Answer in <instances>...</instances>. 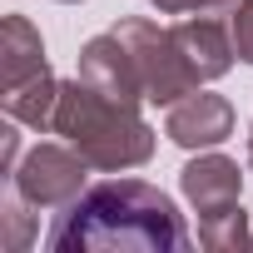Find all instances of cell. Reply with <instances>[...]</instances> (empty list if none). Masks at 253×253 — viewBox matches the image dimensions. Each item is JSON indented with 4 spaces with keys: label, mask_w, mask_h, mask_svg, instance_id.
Returning a JSON list of instances; mask_svg holds the SVG:
<instances>
[{
    "label": "cell",
    "mask_w": 253,
    "mask_h": 253,
    "mask_svg": "<svg viewBox=\"0 0 253 253\" xmlns=\"http://www.w3.org/2000/svg\"><path fill=\"white\" fill-rule=\"evenodd\" d=\"M45 40L40 30L30 25V15H5V25H0V80H5V89L45 75Z\"/></svg>",
    "instance_id": "9"
},
{
    "label": "cell",
    "mask_w": 253,
    "mask_h": 253,
    "mask_svg": "<svg viewBox=\"0 0 253 253\" xmlns=\"http://www.w3.org/2000/svg\"><path fill=\"white\" fill-rule=\"evenodd\" d=\"M55 134L70 139L94 169H109V174L139 169L154 159V124L139 114V104H119L80 75L60 80Z\"/></svg>",
    "instance_id": "2"
},
{
    "label": "cell",
    "mask_w": 253,
    "mask_h": 253,
    "mask_svg": "<svg viewBox=\"0 0 253 253\" xmlns=\"http://www.w3.org/2000/svg\"><path fill=\"white\" fill-rule=\"evenodd\" d=\"M149 5L164 15H218V10H233V0H149Z\"/></svg>",
    "instance_id": "14"
},
{
    "label": "cell",
    "mask_w": 253,
    "mask_h": 253,
    "mask_svg": "<svg viewBox=\"0 0 253 253\" xmlns=\"http://www.w3.org/2000/svg\"><path fill=\"white\" fill-rule=\"evenodd\" d=\"M55 104H60V80H55L50 70L0 94L5 119H15L20 129H55Z\"/></svg>",
    "instance_id": "10"
},
{
    "label": "cell",
    "mask_w": 253,
    "mask_h": 253,
    "mask_svg": "<svg viewBox=\"0 0 253 253\" xmlns=\"http://www.w3.org/2000/svg\"><path fill=\"white\" fill-rule=\"evenodd\" d=\"M89 159L65 139V144H35L25 149V159L15 164V174H5L35 209H65L89 189Z\"/></svg>",
    "instance_id": "4"
},
{
    "label": "cell",
    "mask_w": 253,
    "mask_h": 253,
    "mask_svg": "<svg viewBox=\"0 0 253 253\" xmlns=\"http://www.w3.org/2000/svg\"><path fill=\"white\" fill-rule=\"evenodd\" d=\"M109 30L129 45L149 104H179L184 94L199 89V75L189 70V60H184V50L174 40V25H159V20H144V15H124Z\"/></svg>",
    "instance_id": "3"
},
{
    "label": "cell",
    "mask_w": 253,
    "mask_h": 253,
    "mask_svg": "<svg viewBox=\"0 0 253 253\" xmlns=\"http://www.w3.org/2000/svg\"><path fill=\"white\" fill-rule=\"evenodd\" d=\"M15 129H20L15 119L0 129V174H15V164H20V134Z\"/></svg>",
    "instance_id": "15"
},
{
    "label": "cell",
    "mask_w": 253,
    "mask_h": 253,
    "mask_svg": "<svg viewBox=\"0 0 253 253\" xmlns=\"http://www.w3.org/2000/svg\"><path fill=\"white\" fill-rule=\"evenodd\" d=\"M194 233L184 228V213L159 184L144 179H104L84 189L75 204H65L45 233V248L75 253H114V248H144V253H179L189 248Z\"/></svg>",
    "instance_id": "1"
},
{
    "label": "cell",
    "mask_w": 253,
    "mask_h": 253,
    "mask_svg": "<svg viewBox=\"0 0 253 253\" xmlns=\"http://www.w3.org/2000/svg\"><path fill=\"white\" fill-rule=\"evenodd\" d=\"M60 5H80V0H60Z\"/></svg>",
    "instance_id": "16"
},
{
    "label": "cell",
    "mask_w": 253,
    "mask_h": 253,
    "mask_svg": "<svg viewBox=\"0 0 253 253\" xmlns=\"http://www.w3.org/2000/svg\"><path fill=\"white\" fill-rule=\"evenodd\" d=\"M199 243H204V248H213V253H233V248L243 253V248L253 243L243 204H233V209H218V213H204V218H199Z\"/></svg>",
    "instance_id": "12"
},
{
    "label": "cell",
    "mask_w": 253,
    "mask_h": 253,
    "mask_svg": "<svg viewBox=\"0 0 253 253\" xmlns=\"http://www.w3.org/2000/svg\"><path fill=\"white\" fill-rule=\"evenodd\" d=\"M174 40H179L189 70L199 75V84L223 80V75L233 70V60H238V50H233V25H223V20H213V15H184V20H174Z\"/></svg>",
    "instance_id": "7"
},
{
    "label": "cell",
    "mask_w": 253,
    "mask_h": 253,
    "mask_svg": "<svg viewBox=\"0 0 253 253\" xmlns=\"http://www.w3.org/2000/svg\"><path fill=\"white\" fill-rule=\"evenodd\" d=\"M164 134H169L179 149H218V144L233 134V104H228L223 94L194 89V94H184L179 104H169Z\"/></svg>",
    "instance_id": "6"
},
{
    "label": "cell",
    "mask_w": 253,
    "mask_h": 253,
    "mask_svg": "<svg viewBox=\"0 0 253 253\" xmlns=\"http://www.w3.org/2000/svg\"><path fill=\"white\" fill-rule=\"evenodd\" d=\"M80 80H89L99 94H109L119 104H149L139 65H134L129 45H124L114 30H104V35H94V40L80 45Z\"/></svg>",
    "instance_id": "5"
},
{
    "label": "cell",
    "mask_w": 253,
    "mask_h": 253,
    "mask_svg": "<svg viewBox=\"0 0 253 253\" xmlns=\"http://www.w3.org/2000/svg\"><path fill=\"white\" fill-rule=\"evenodd\" d=\"M179 189L184 199L194 204V213H218V209H233L238 194H243V169L228 159V154H213V149H199V159H189L179 169Z\"/></svg>",
    "instance_id": "8"
},
{
    "label": "cell",
    "mask_w": 253,
    "mask_h": 253,
    "mask_svg": "<svg viewBox=\"0 0 253 253\" xmlns=\"http://www.w3.org/2000/svg\"><path fill=\"white\" fill-rule=\"evenodd\" d=\"M228 25H233V50H238V60L253 65V0H233Z\"/></svg>",
    "instance_id": "13"
},
{
    "label": "cell",
    "mask_w": 253,
    "mask_h": 253,
    "mask_svg": "<svg viewBox=\"0 0 253 253\" xmlns=\"http://www.w3.org/2000/svg\"><path fill=\"white\" fill-rule=\"evenodd\" d=\"M35 223H40V209L5 179V189H0V248L5 253H25L35 243Z\"/></svg>",
    "instance_id": "11"
}]
</instances>
